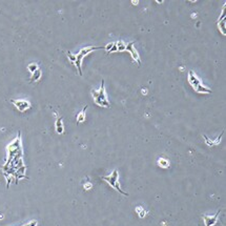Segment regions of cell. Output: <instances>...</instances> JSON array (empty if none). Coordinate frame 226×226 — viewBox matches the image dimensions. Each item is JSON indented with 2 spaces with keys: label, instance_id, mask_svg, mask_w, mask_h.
Returning <instances> with one entry per match:
<instances>
[{
  "label": "cell",
  "instance_id": "1",
  "mask_svg": "<svg viewBox=\"0 0 226 226\" xmlns=\"http://www.w3.org/2000/svg\"><path fill=\"white\" fill-rule=\"evenodd\" d=\"M93 99H94V102L99 106H103V107H110V103L107 99L105 93V87H104V80H102V85H101L100 90H92Z\"/></svg>",
  "mask_w": 226,
  "mask_h": 226
},
{
  "label": "cell",
  "instance_id": "2",
  "mask_svg": "<svg viewBox=\"0 0 226 226\" xmlns=\"http://www.w3.org/2000/svg\"><path fill=\"white\" fill-rule=\"evenodd\" d=\"M97 50H105V46H85V47L81 48L79 53L76 55V61H75V65H76L77 70L79 72V75H82V68H81V64H82L83 58L88 55L90 53L94 52Z\"/></svg>",
  "mask_w": 226,
  "mask_h": 226
},
{
  "label": "cell",
  "instance_id": "3",
  "mask_svg": "<svg viewBox=\"0 0 226 226\" xmlns=\"http://www.w3.org/2000/svg\"><path fill=\"white\" fill-rule=\"evenodd\" d=\"M102 179L104 181H106V182L112 186V187H114L117 192H119L120 194L124 195V196H127V194H126V192H124L123 190L121 189V187H120V184H119V174H118V170H117V169H115L114 172L110 175V176L103 177Z\"/></svg>",
  "mask_w": 226,
  "mask_h": 226
},
{
  "label": "cell",
  "instance_id": "4",
  "mask_svg": "<svg viewBox=\"0 0 226 226\" xmlns=\"http://www.w3.org/2000/svg\"><path fill=\"white\" fill-rule=\"evenodd\" d=\"M11 102L15 105V107L21 113H24L31 107V103L26 100H11Z\"/></svg>",
  "mask_w": 226,
  "mask_h": 226
},
{
  "label": "cell",
  "instance_id": "5",
  "mask_svg": "<svg viewBox=\"0 0 226 226\" xmlns=\"http://www.w3.org/2000/svg\"><path fill=\"white\" fill-rule=\"evenodd\" d=\"M134 44H135V42H130V43H128L125 47V51H127V52L132 55L133 59H134L135 61H137V63L140 64V62H141L140 56H139L138 52H137V50H136V47H135Z\"/></svg>",
  "mask_w": 226,
  "mask_h": 226
},
{
  "label": "cell",
  "instance_id": "6",
  "mask_svg": "<svg viewBox=\"0 0 226 226\" xmlns=\"http://www.w3.org/2000/svg\"><path fill=\"white\" fill-rule=\"evenodd\" d=\"M188 82H189L190 85L194 87V90H196V88L201 84L200 79L197 77V75L195 74L192 70H189V72H188Z\"/></svg>",
  "mask_w": 226,
  "mask_h": 226
},
{
  "label": "cell",
  "instance_id": "7",
  "mask_svg": "<svg viewBox=\"0 0 226 226\" xmlns=\"http://www.w3.org/2000/svg\"><path fill=\"white\" fill-rule=\"evenodd\" d=\"M220 210H219L218 212H217L215 216L210 217V216H203V220H204V224L205 226H214L216 224L217 222H218V217L219 215H220Z\"/></svg>",
  "mask_w": 226,
  "mask_h": 226
},
{
  "label": "cell",
  "instance_id": "8",
  "mask_svg": "<svg viewBox=\"0 0 226 226\" xmlns=\"http://www.w3.org/2000/svg\"><path fill=\"white\" fill-rule=\"evenodd\" d=\"M55 128H56L57 134L61 135L64 133V126H63V122H62V118H57L56 122H55Z\"/></svg>",
  "mask_w": 226,
  "mask_h": 226
},
{
  "label": "cell",
  "instance_id": "9",
  "mask_svg": "<svg viewBox=\"0 0 226 226\" xmlns=\"http://www.w3.org/2000/svg\"><path fill=\"white\" fill-rule=\"evenodd\" d=\"M88 106L85 105V107H83L82 110L77 115V123H82L85 121V112H86V108Z\"/></svg>",
  "mask_w": 226,
  "mask_h": 226
},
{
  "label": "cell",
  "instance_id": "10",
  "mask_svg": "<svg viewBox=\"0 0 226 226\" xmlns=\"http://www.w3.org/2000/svg\"><path fill=\"white\" fill-rule=\"evenodd\" d=\"M195 90H196L197 93H200V94H210V93H211V90L207 88L206 86L202 85V84H200Z\"/></svg>",
  "mask_w": 226,
  "mask_h": 226
},
{
  "label": "cell",
  "instance_id": "11",
  "mask_svg": "<svg viewBox=\"0 0 226 226\" xmlns=\"http://www.w3.org/2000/svg\"><path fill=\"white\" fill-rule=\"evenodd\" d=\"M41 76H42V73H41V70L38 68L36 72L33 73V74H32V77H31V81H32V82H34V81H38L39 79L41 78Z\"/></svg>",
  "mask_w": 226,
  "mask_h": 226
},
{
  "label": "cell",
  "instance_id": "12",
  "mask_svg": "<svg viewBox=\"0 0 226 226\" xmlns=\"http://www.w3.org/2000/svg\"><path fill=\"white\" fill-rule=\"evenodd\" d=\"M158 163H159V165H160L161 167H164V168H167L168 166H169V161L166 160V159H164V158H160V159H159Z\"/></svg>",
  "mask_w": 226,
  "mask_h": 226
},
{
  "label": "cell",
  "instance_id": "13",
  "mask_svg": "<svg viewBox=\"0 0 226 226\" xmlns=\"http://www.w3.org/2000/svg\"><path fill=\"white\" fill-rule=\"evenodd\" d=\"M116 45H117V50H118L119 52H123V51H125L126 44L124 43V42H123L122 40L117 41V42H116Z\"/></svg>",
  "mask_w": 226,
  "mask_h": 226
},
{
  "label": "cell",
  "instance_id": "14",
  "mask_svg": "<svg viewBox=\"0 0 226 226\" xmlns=\"http://www.w3.org/2000/svg\"><path fill=\"white\" fill-rule=\"evenodd\" d=\"M28 70L33 74V73H35L37 70H38V65H37V64H35V63H31V64H28Z\"/></svg>",
  "mask_w": 226,
  "mask_h": 226
},
{
  "label": "cell",
  "instance_id": "15",
  "mask_svg": "<svg viewBox=\"0 0 226 226\" xmlns=\"http://www.w3.org/2000/svg\"><path fill=\"white\" fill-rule=\"evenodd\" d=\"M67 57H68V59L70 60V62L75 63V61H76V55H73L70 52H67Z\"/></svg>",
  "mask_w": 226,
  "mask_h": 226
},
{
  "label": "cell",
  "instance_id": "16",
  "mask_svg": "<svg viewBox=\"0 0 226 226\" xmlns=\"http://www.w3.org/2000/svg\"><path fill=\"white\" fill-rule=\"evenodd\" d=\"M114 44H115V42H112V43H108L107 45L105 46V50L107 51V52H110V51L112 50L113 46H114Z\"/></svg>",
  "mask_w": 226,
  "mask_h": 226
},
{
  "label": "cell",
  "instance_id": "17",
  "mask_svg": "<svg viewBox=\"0 0 226 226\" xmlns=\"http://www.w3.org/2000/svg\"><path fill=\"white\" fill-rule=\"evenodd\" d=\"M36 224H37L36 221H33V222L28 223V224H26V225H24V226H36Z\"/></svg>",
  "mask_w": 226,
  "mask_h": 226
}]
</instances>
